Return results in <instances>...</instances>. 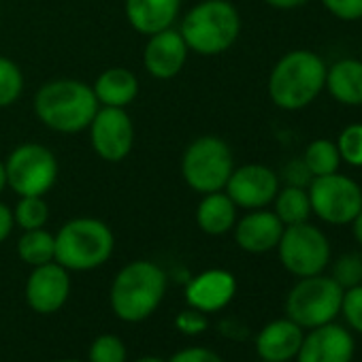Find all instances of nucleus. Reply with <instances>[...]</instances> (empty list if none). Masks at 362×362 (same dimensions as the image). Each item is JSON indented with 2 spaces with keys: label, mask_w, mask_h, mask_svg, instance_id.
<instances>
[{
  "label": "nucleus",
  "mask_w": 362,
  "mask_h": 362,
  "mask_svg": "<svg viewBox=\"0 0 362 362\" xmlns=\"http://www.w3.org/2000/svg\"><path fill=\"white\" fill-rule=\"evenodd\" d=\"M326 64L311 49H294L284 54L269 75V98L284 111H300L309 107L324 90Z\"/></svg>",
  "instance_id": "nucleus-1"
},
{
  "label": "nucleus",
  "mask_w": 362,
  "mask_h": 362,
  "mask_svg": "<svg viewBox=\"0 0 362 362\" xmlns=\"http://www.w3.org/2000/svg\"><path fill=\"white\" fill-rule=\"evenodd\" d=\"M92 86L79 79H56L39 88L35 96V113L54 132L75 134L88 130L98 111Z\"/></svg>",
  "instance_id": "nucleus-2"
},
{
  "label": "nucleus",
  "mask_w": 362,
  "mask_h": 362,
  "mask_svg": "<svg viewBox=\"0 0 362 362\" xmlns=\"http://www.w3.org/2000/svg\"><path fill=\"white\" fill-rule=\"evenodd\" d=\"M179 33L190 52L199 56H220L237 43L241 16L230 0H203L186 13Z\"/></svg>",
  "instance_id": "nucleus-3"
},
{
  "label": "nucleus",
  "mask_w": 362,
  "mask_h": 362,
  "mask_svg": "<svg viewBox=\"0 0 362 362\" xmlns=\"http://www.w3.org/2000/svg\"><path fill=\"white\" fill-rule=\"evenodd\" d=\"M164 292V271L156 262L134 260L128 262L111 284V309L124 322H143L160 307Z\"/></svg>",
  "instance_id": "nucleus-4"
},
{
  "label": "nucleus",
  "mask_w": 362,
  "mask_h": 362,
  "mask_svg": "<svg viewBox=\"0 0 362 362\" xmlns=\"http://www.w3.org/2000/svg\"><path fill=\"white\" fill-rule=\"evenodd\" d=\"M56 262L71 271H94L103 267L115 247L111 228L98 218L69 220L56 235Z\"/></svg>",
  "instance_id": "nucleus-5"
},
{
  "label": "nucleus",
  "mask_w": 362,
  "mask_h": 362,
  "mask_svg": "<svg viewBox=\"0 0 362 362\" xmlns=\"http://www.w3.org/2000/svg\"><path fill=\"white\" fill-rule=\"evenodd\" d=\"M233 170L235 156L230 145L214 134L194 139L181 156V177L199 194L224 190Z\"/></svg>",
  "instance_id": "nucleus-6"
},
{
  "label": "nucleus",
  "mask_w": 362,
  "mask_h": 362,
  "mask_svg": "<svg viewBox=\"0 0 362 362\" xmlns=\"http://www.w3.org/2000/svg\"><path fill=\"white\" fill-rule=\"evenodd\" d=\"M341 298L343 288L330 275L298 277V284L288 292L286 315L300 328L311 330L334 322L341 311Z\"/></svg>",
  "instance_id": "nucleus-7"
},
{
  "label": "nucleus",
  "mask_w": 362,
  "mask_h": 362,
  "mask_svg": "<svg viewBox=\"0 0 362 362\" xmlns=\"http://www.w3.org/2000/svg\"><path fill=\"white\" fill-rule=\"evenodd\" d=\"M7 188L18 197H45L58 181V160L54 151L41 143H24L16 147L7 160Z\"/></svg>",
  "instance_id": "nucleus-8"
},
{
  "label": "nucleus",
  "mask_w": 362,
  "mask_h": 362,
  "mask_svg": "<svg viewBox=\"0 0 362 362\" xmlns=\"http://www.w3.org/2000/svg\"><path fill=\"white\" fill-rule=\"evenodd\" d=\"M311 214L332 226H347L362 209V188L347 175L330 173L313 177L307 186Z\"/></svg>",
  "instance_id": "nucleus-9"
},
{
  "label": "nucleus",
  "mask_w": 362,
  "mask_h": 362,
  "mask_svg": "<svg viewBox=\"0 0 362 362\" xmlns=\"http://www.w3.org/2000/svg\"><path fill=\"white\" fill-rule=\"evenodd\" d=\"M275 250L284 269L296 277L320 275L330 264L328 237L309 222L286 226Z\"/></svg>",
  "instance_id": "nucleus-10"
},
{
  "label": "nucleus",
  "mask_w": 362,
  "mask_h": 362,
  "mask_svg": "<svg viewBox=\"0 0 362 362\" xmlns=\"http://www.w3.org/2000/svg\"><path fill=\"white\" fill-rule=\"evenodd\" d=\"M92 149L105 162H122L134 145V124L126 109L98 107L88 126Z\"/></svg>",
  "instance_id": "nucleus-11"
},
{
  "label": "nucleus",
  "mask_w": 362,
  "mask_h": 362,
  "mask_svg": "<svg viewBox=\"0 0 362 362\" xmlns=\"http://www.w3.org/2000/svg\"><path fill=\"white\" fill-rule=\"evenodd\" d=\"M224 192L233 199V203L239 209H264L273 203L275 194L279 192V177L273 168L264 164L235 166Z\"/></svg>",
  "instance_id": "nucleus-12"
},
{
  "label": "nucleus",
  "mask_w": 362,
  "mask_h": 362,
  "mask_svg": "<svg viewBox=\"0 0 362 362\" xmlns=\"http://www.w3.org/2000/svg\"><path fill=\"white\" fill-rule=\"evenodd\" d=\"M71 296V275L69 271L54 262L33 267V273L26 281V303L37 313H56L60 311Z\"/></svg>",
  "instance_id": "nucleus-13"
},
{
  "label": "nucleus",
  "mask_w": 362,
  "mask_h": 362,
  "mask_svg": "<svg viewBox=\"0 0 362 362\" xmlns=\"http://www.w3.org/2000/svg\"><path fill=\"white\" fill-rule=\"evenodd\" d=\"M354 351L356 341L351 332L337 322H328L303 337L296 362H351Z\"/></svg>",
  "instance_id": "nucleus-14"
},
{
  "label": "nucleus",
  "mask_w": 362,
  "mask_h": 362,
  "mask_svg": "<svg viewBox=\"0 0 362 362\" xmlns=\"http://www.w3.org/2000/svg\"><path fill=\"white\" fill-rule=\"evenodd\" d=\"M188 54L190 49L181 33L175 28H166L147 39L143 49V64L153 79L166 81L184 71L188 62Z\"/></svg>",
  "instance_id": "nucleus-15"
},
{
  "label": "nucleus",
  "mask_w": 362,
  "mask_h": 362,
  "mask_svg": "<svg viewBox=\"0 0 362 362\" xmlns=\"http://www.w3.org/2000/svg\"><path fill=\"white\" fill-rule=\"evenodd\" d=\"M237 294V279L226 269H207L186 286V303L203 313H216L230 305Z\"/></svg>",
  "instance_id": "nucleus-16"
},
{
  "label": "nucleus",
  "mask_w": 362,
  "mask_h": 362,
  "mask_svg": "<svg viewBox=\"0 0 362 362\" xmlns=\"http://www.w3.org/2000/svg\"><path fill=\"white\" fill-rule=\"evenodd\" d=\"M281 220L275 216V211L254 209L235 224V241L237 245L247 254H267L277 247L281 233H284Z\"/></svg>",
  "instance_id": "nucleus-17"
},
{
  "label": "nucleus",
  "mask_w": 362,
  "mask_h": 362,
  "mask_svg": "<svg viewBox=\"0 0 362 362\" xmlns=\"http://www.w3.org/2000/svg\"><path fill=\"white\" fill-rule=\"evenodd\" d=\"M305 328H300L290 317L269 322L256 337V351L262 362H290L296 358Z\"/></svg>",
  "instance_id": "nucleus-18"
},
{
  "label": "nucleus",
  "mask_w": 362,
  "mask_h": 362,
  "mask_svg": "<svg viewBox=\"0 0 362 362\" xmlns=\"http://www.w3.org/2000/svg\"><path fill=\"white\" fill-rule=\"evenodd\" d=\"M124 11L128 24L136 33L151 37L173 28L181 11V0H126Z\"/></svg>",
  "instance_id": "nucleus-19"
},
{
  "label": "nucleus",
  "mask_w": 362,
  "mask_h": 362,
  "mask_svg": "<svg viewBox=\"0 0 362 362\" xmlns=\"http://www.w3.org/2000/svg\"><path fill=\"white\" fill-rule=\"evenodd\" d=\"M324 90L341 105L362 107V60L343 58L326 66Z\"/></svg>",
  "instance_id": "nucleus-20"
},
{
  "label": "nucleus",
  "mask_w": 362,
  "mask_h": 362,
  "mask_svg": "<svg viewBox=\"0 0 362 362\" xmlns=\"http://www.w3.org/2000/svg\"><path fill=\"white\" fill-rule=\"evenodd\" d=\"M92 90L100 107L126 109L139 96V79L132 71L124 66H113L96 77Z\"/></svg>",
  "instance_id": "nucleus-21"
},
{
  "label": "nucleus",
  "mask_w": 362,
  "mask_h": 362,
  "mask_svg": "<svg viewBox=\"0 0 362 362\" xmlns=\"http://www.w3.org/2000/svg\"><path fill=\"white\" fill-rule=\"evenodd\" d=\"M237 209L239 207L233 203V199L224 190L203 194V199L197 207V224L205 235L222 237L235 228Z\"/></svg>",
  "instance_id": "nucleus-22"
},
{
  "label": "nucleus",
  "mask_w": 362,
  "mask_h": 362,
  "mask_svg": "<svg viewBox=\"0 0 362 362\" xmlns=\"http://www.w3.org/2000/svg\"><path fill=\"white\" fill-rule=\"evenodd\" d=\"M273 203H275V209H273V211H275V216L281 220L284 226L309 222L311 203H309L307 188H296V186L279 188V192L275 194Z\"/></svg>",
  "instance_id": "nucleus-23"
},
{
  "label": "nucleus",
  "mask_w": 362,
  "mask_h": 362,
  "mask_svg": "<svg viewBox=\"0 0 362 362\" xmlns=\"http://www.w3.org/2000/svg\"><path fill=\"white\" fill-rule=\"evenodd\" d=\"M20 258L30 267H41L56 260V237L45 228L24 230L18 241Z\"/></svg>",
  "instance_id": "nucleus-24"
},
{
  "label": "nucleus",
  "mask_w": 362,
  "mask_h": 362,
  "mask_svg": "<svg viewBox=\"0 0 362 362\" xmlns=\"http://www.w3.org/2000/svg\"><path fill=\"white\" fill-rule=\"evenodd\" d=\"M303 162L307 164V168L313 177H324V175L337 173L341 166V156H339L337 143L330 139H313L305 147Z\"/></svg>",
  "instance_id": "nucleus-25"
},
{
  "label": "nucleus",
  "mask_w": 362,
  "mask_h": 362,
  "mask_svg": "<svg viewBox=\"0 0 362 362\" xmlns=\"http://www.w3.org/2000/svg\"><path fill=\"white\" fill-rule=\"evenodd\" d=\"M13 220L22 230L45 228L49 220V205L45 203V197H20L13 207Z\"/></svg>",
  "instance_id": "nucleus-26"
},
{
  "label": "nucleus",
  "mask_w": 362,
  "mask_h": 362,
  "mask_svg": "<svg viewBox=\"0 0 362 362\" xmlns=\"http://www.w3.org/2000/svg\"><path fill=\"white\" fill-rule=\"evenodd\" d=\"M24 92V73L11 60L0 56V109H7L18 103Z\"/></svg>",
  "instance_id": "nucleus-27"
},
{
  "label": "nucleus",
  "mask_w": 362,
  "mask_h": 362,
  "mask_svg": "<svg viewBox=\"0 0 362 362\" xmlns=\"http://www.w3.org/2000/svg\"><path fill=\"white\" fill-rule=\"evenodd\" d=\"M337 149L341 162L360 168L362 166V124H349L337 136Z\"/></svg>",
  "instance_id": "nucleus-28"
},
{
  "label": "nucleus",
  "mask_w": 362,
  "mask_h": 362,
  "mask_svg": "<svg viewBox=\"0 0 362 362\" xmlns=\"http://www.w3.org/2000/svg\"><path fill=\"white\" fill-rule=\"evenodd\" d=\"M343 290L360 286L362 284V254L358 252H347L339 256L332 264V275H330Z\"/></svg>",
  "instance_id": "nucleus-29"
},
{
  "label": "nucleus",
  "mask_w": 362,
  "mask_h": 362,
  "mask_svg": "<svg viewBox=\"0 0 362 362\" xmlns=\"http://www.w3.org/2000/svg\"><path fill=\"white\" fill-rule=\"evenodd\" d=\"M88 362H126V345L117 334H100L92 341Z\"/></svg>",
  "instance_id": "nucleus-30"
},
{
  "label": "nucleus",
  "mask_w": 362,
  "mask_h": 362,
  "mask_svg": "<svg viewBox=\"0 0 362 362\" xmlns=\"http://www.w3.org/2000/svg\"><path fill=\"white\" fill-rule=\"evenodd\" d=\"M339 313H343L345 324H347L354 332L362 334V284L343 290L341 311H339Z\"/></svg>",
  "instance_id": "nucleus-31"
},
{
  "label": "nucleus",
  "mask_w": 362,
  "mask_h": 362,
  "mask_svg": "<svg viewBox=\"0 0 362 362\" xmlns=\"http://www.w3.org/2000/svg\"><path fill=\"white\" fill-rule=\"evenodd\" d=\"M322 7L341 22L362 20V0H320Z\"/></svg>",
  "instance_id": "nucleus-32"
},
{
  "label": "nucleus",
  "mask_w": 362,
  "mask_h": 362,
  "mask_svg": "<svg viewBox=\"0 0 362 362\" xmlns=\"http://www.w3.org/2000/svg\"><path fill=\"white\" fill-rule=\"evenodd\" d=\"M207 326H209L207 313H203L199 309H192V307L184 309L175 317V328L179 332H184V334H201V332L207 330Z\"/></svg>",
  "instance_id": "nucleus-33"
},
{
  "label": "nucleus",
  "mask_w": 362,
  "mask_h": 362,
  "mask_svg": "<svg viewBox=\"0 0 362 362\" xmlns=\"http://www.w3.org/2000/svg\"><path fill=\"white\" fill-rule=\"evenodd\" d=\"M284 179H286V186H296V188H307L311 184L313 175L309 173L307 164L300 160H292L284 166Z\"/></svg>",
  "instance_id": "nucleus-34"
},
{
  "label": "nucleus",
  "mask_w": 362,
  "mask_h": 362,
  "mask_svg": "<svg viewBox=\"0 0 362 362\" xmlns=\"http://www.w3.org/2000/svg\"><path fill=\"white\" fill-rule=\"evenodd\" d=\"M168 362H224V360L209 347H186L179 349Z\"/></svg>",
  "instance_id": "nucleus-35"
},
{
  "label": "nucleus",
  "mask_w": 362,
  "mask_h": 362,
  "mask_svg": "<svg viewBox=\"0 0 362 362\" xmlns=\"http://www.w3.org/2000/svg\"><path fill=\"white\" fill-rule=\"evenodd\" d=\"M16 228V220H13V209L5 203H0V243H5L9 239V235Z\"/></svg>",
  "instance_id": "nucleus-36"
},
{
  "label": "nucleus",
  "mask_w": 362,
  "mask_h": 362,
  "mask_svg": "<svg viewBox=\"0 0 362 362\" xmlns=\"http://www.w3.org/2000/svg\"><path fill=\"white\" fill-rule=\"evenodd\" d=\"M264 3L273 9H279V11H292V9L305 7L309 0H264Z\"/></svg>",
  "instance_id": "nucleus-37"
},
{
  "label": "nucleus",
  "mask_w": 362,
  "mask_h": 362,
  "mask_svg": "<svg viewBox=\"0 0 362 362\" xmlns=\"http://www.w3.org/2000/svg\"><path fill=\"white\" fill-rule=\"evenodd\" d=\"M351 226H354V237H356V241L362 245V209L358 211V216H356V220L351 222Z\"/></svg>",
  "instance_id": "nucleus-38"
},
{
  "label": "nucleus",
  "mask_w": 362,
  "mask_h": 362,
  "mask_svg": "<svg viewBox=\"0 0 362 362\" xmlns=\"http://www.w3.org/2000/svg\"><path fill=\"white\" fill-rule=\"evenodd\" d=\"M7 188V170H5V162L0 160V194Z\"/></svg>",
  "instance_id": "nucleus-39"
},
{
  "label": "nucleus",
  "mask_w": 362,
  "mask_h": 362,
  "mask_svg": "<svg viewBox=\"0 0 362 362\" xmlns=\"http://www.w3.org/2000/svg\"><path fill=\"white\" fill-rule=\"evenodd\" d=\"M136 362H164L162 358H156V356H145V358H139Z\"/></svg>",
  "instance_id": "nucleus-40"
},
{
  "label": "nucleus",
  "mask_w": 362,
  "mask_h": 362,
  "mask_svg": "<svg viewBox=\"0 0 362 362\" xmlns=\"http://www.w3.org/2000/svg\"><path fill=\"white\" fill-rule=\"evenodd\" d=\"M56 362H83V360H56Z\"/></svg>",
  "instance_id": "nucleus-41"
}]
</instances>
